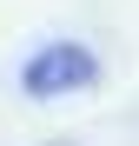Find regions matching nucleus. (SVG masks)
<instances>
[{
	"label": "nucleus",
	"instance_id": "f257e3e1",
	"mask_svg": "<svg viewBox=\"0 0 139 146\" xmlns=\"http://www.w3.org/2000/svg\"><path fill=\"white\" fill-rule=\"evenodd\" d=\"M93 80H99V53L80 46V40H46L20 66V93L27 100H66V93H86Z\"/></svg>",
	"mask_w": 139,
	"mask_h": 146
},
{
	"label": "nucleus",
	"instance_id": "f03ea898",
	"mask_svg": "<svg viewBox=\"0 0 139 146\" xmlns=\"http://www.w3.org/2000/svg\"><path fill=\"white\" fill-rule=\"evenodd\" d=\"M46 146H73V139H46Z\"/></svg>",
	"mask_w": 139,
	"mask_h": 146
}]
</instances>
